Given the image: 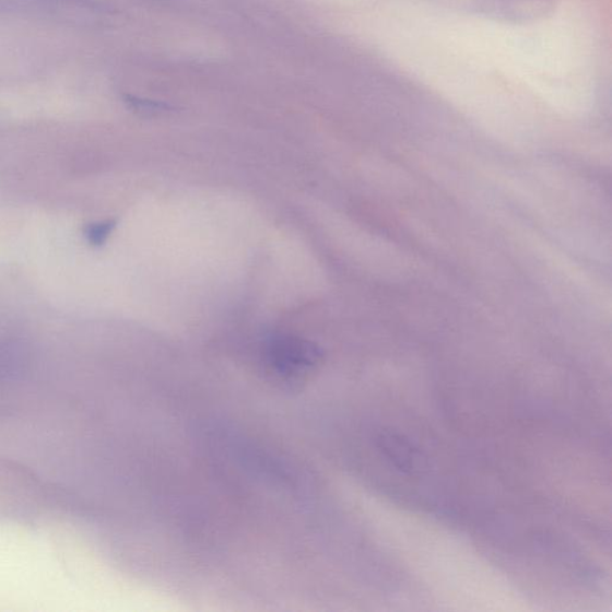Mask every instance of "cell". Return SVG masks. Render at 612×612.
<instances>
[{
  "instance_id": "obj_1",
  "label": "cell",
  "mask_w": 612,
  "mask_h": 612,
  "mask_svg": "<svg viewBox=\"0 0 612 612\" xmlns=\"http://www.w3.org/2000/svg\"><path fill=\"white\" fill-rule=\"evenodd\" d=\"M262 358L268 375L293 389L316 372L323 354L311 341L278 334L264 341Z\"/></svg>"
},
{
  "instance_id": "obj_2",
  "label": "cell",
  "mask_w": 612,
  "mask_h": 612,
  "mask_svg": "<svg viewBox=\"0 0 612 612\" xmlns=\"http://www.w3.org/2000/svg\"><path fill=\"white\" fill-rule=\"evenodd\" d=\"M117 225L118 222L115 220L91 223L84 227L83 234L89 245L101 248L107 244Z\"/></svg>"
},
{
  "instance_id": "obj_3",
  "label": "cell",
  "mask_w": 612,
  "mask_h": 612,
  "mask_svg": "<svg viewBox=\"0 0 612 612\" xmlns=\"http://www.w3.org/2000/svg\"><path fill=\"white\" fill-rule=\"evenodd\" d=\"M123 102L131 110L143 115H161L169 113L173 107L163 102L142 98L133 95H126Z\"/></svg>"
}]
</instances>
